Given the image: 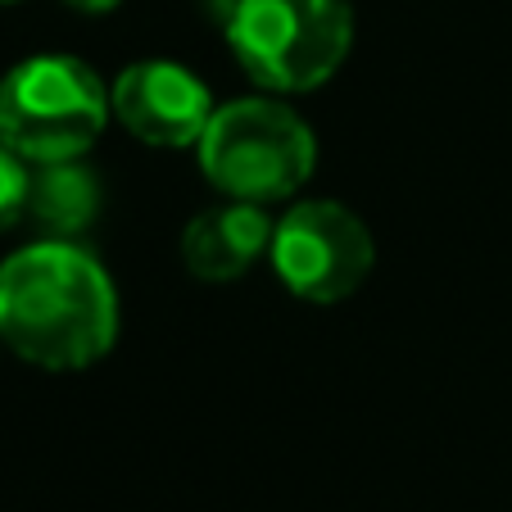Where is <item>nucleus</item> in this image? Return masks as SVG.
I'll list each match as a JSON object with an SVG mask.
<instances>
[{"instance_id":"obj_1","label":"nucleus","mask_w":512,"mask_h":512,"mask_svg":"<svg viewBox=\"0 0 512 512\" xmlns=\"http://www.w3.org/2000/svg\"><path fill=\"white\" fill-rule=\"evenodd\" d=\"M0 340L32 368L82 372L118 340V290L73 241H50L0 263Z\"/></svg>"},{"instance_id":"obj_2","label":"nucleus","mask_w":512,"mask_h":512,"mask_svg":"<svg viewBox=\"0 0 512 512\" xmlns=\"http://www.w3.org/2000/svg\"><path fill=\"white\" fill-rule=\"evenodd\" d=\"M218 19L245 73L281 96L331 82L354 41L345 0H223Z\"/></svg>"},{"instance_id":"obj_3","label":"nucleus","mask_w":512,"mask_h":512,"mask_svg":"<svg viewBox=\"0 0 512 512\" xmlns=\"http://www.w3.org/2000/svg\"><path fill=\"white\" fill-rule=\"evenodd\" d=\"M195 150L213 191L245 204L290 200L318 168V141L309 123L281 100L259 96L213 109Z\"/></svg>"},{"instance_id":"obj_4","label":"nucleus","mask_w":512,"mask_h":512,"mask_svg":"<svg viewBox=\"0 0 512 512\" xmlns=\"http://www.w3.org/2000/svg\"><path fill=\"white\" fill-rule=\"evenodd\" d=\"M109 114L105 82L73 55H32L0 78V141L32 168L82 159Z\"/></svg>"},{"instance_id":"obj_5","label":"nucleus","mask_w":512,"mask_h":512,"mask_svg":"<svg viewBox=\"0 0 512 512\" xmlns=\"http://www.w3.org/2000/svg\"><path fill=\"white\" fill-rule=\"evenodd\" d=\"M268 259L295 300L340 304L368 281L377 245L354 209L336 200H300L272 227Z\"/></svg>"},{"instance_id":"obj_6","label":"nucleus","mask_w":512,"mask_h":512,"mask_svg":"<svg viewBox=\"0 0 512 512\" xmlns=\"http://www.w3.org/2000/svg\"><path fill=\"white\" fill-rule=\"evenodd\" d=\"M109 109L136 141L159 145V150H182V145L200 141L218 105L191 68L168 64V59H141L114 78Z\"/></svg>"},{"instance_id":"obj_7","label":"nucleus","mask_w":512,"mask_h":512,"mask_svg":"<svg viewBox=\"0 0 512 512\" xmlns=\"http://www.w3.org/2000/svg\"><path fill=\"white\" fill-rule=\"evenodd\" d=\"M277 218L263 213V204L227 200L223 209H204L182 232V263L200 281H236L254 268L259 254H268Z\"/></svg>"},{"instance_id":"obj_8","label":"nucleus","mask_w":512,"mask_h":512,"mask_svg":"<svg viewBox=\"0 0 512 512\" xmlns=\"http://www.w3.org/2000/svg\"><path fill=\"white\" fill-rule=\"evenodd\" d=\"M96 213H100V177L82 159L32 168L28 218L50 241H73L78 232H87L96 223Z\"/></svg>"},{"instance_id":"obj_9","label":"nucleus","mask_w":512,"mask_h":512,"mask_svg":"<svg viewBox=\"0 0 512 512\" xmlns=\"http://www.w3.org/2000/svg\"><path fill=\"white\" fill-rule=\"evenodd\" d=\"M28 195H32V164L0 141V236L28 218Z\"/></svg>"},{"instance_id":"obj_10","label":"nucleus","mask_w":512,"mask_h":512,"mask_svg":"<svg viewBox=\"0 0 512 512\" xmlns=\"http://www.w3.org/2000/svg\"><path fill=\"white\" fill-rule=\"evenodd\" d=\"M64 5L78 14H109V10H118L123 0H64Z\"/></svg>"}]
</instances>
